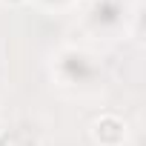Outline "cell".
<instances>
[{"instance_id": "cell-2", "label": "cell", "mask_w": 146, "mask_h": 146, "mask_svg": "<svg viewBox=\"0 0 146 146\" xmlns=\"http://www.w3.org/2000/svg\"><path fill=\"white\" fill-rule=\"evenodd\" d=\"M0 3H3L6 9H17V6H23L26 0H0Z\"/></svg>"}, {"instance_id": "cell-1", "label": "cell", "mask_w": 146, "mask_h": 146, "mask_svg": "<svg viewBox=\"0 0 146 146\" xmlns=\"http://www.w3.org/2000/svg\"><path fill=\"white\" fill-rule=\"evenodd\" d=\"M129 137V126L117 115H100L92 123V140L98 146H123Z\"/></svg>"}, {"instance_id": "cell-4", "label": "cell", "mask_w": 146, "mask_h": 146, "mask_svg": "<svg viewBox=\"0 0 146 146\" xmlns=\"http://www.w3.org/2000/svg\"><path fill=\"white\" fill-rule=\"evenodd\" d=\"M0 135H3V126H0Z\"/></svg>"}, {"instance_id": "cell-3", "label": "cell", "mask_w": 146, "mask_h": 146, "mask_svg": "<svg viewBox=\"0 0 146 146\" xmlns=\"http://www.w3.org/2000/svg\"><path fill=\"white\" fill-rule=\"evenodd\" d=\"M0 146H12V140L6 137V132H3V135H0Z\"/></svg>"}]
</instances>
